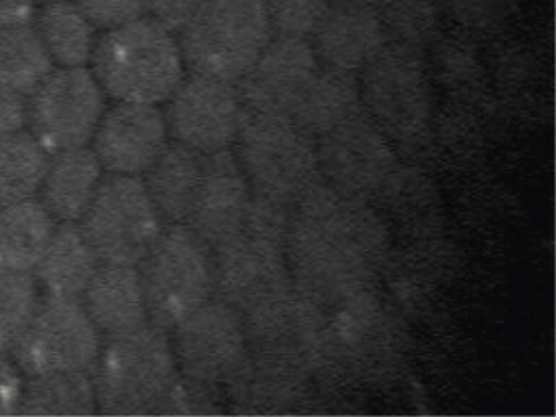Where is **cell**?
Masks as SVG:
<instances>
[{
	"mask_svg": "<svg viewBox=\"0 0 556 417\" xmlns=\"http://www.w3.org/2000/svg\"><path fill=\"white\" fill-rule=\"evenodd\" d=\"M35 28L51 61L60 67H83L92 59L96 25L76 2H48Z\"/></svg>",
	"mask_w": 556,
	"mask_h": 417,
	"instance_id": "29",
	"label": "cell"
},
{
	"mask_svg": "<svg viewBox=\"0 0 556 417\" xmlns=\"http://www.w3.org/2000/svg\"><path fill=\"white\" fill-rule=\"evenodd\" d=\"M321 181L351 198L372 201L399 178L395 143L361 113L315 140Z\"/></svg>",
	"mask_w": 556,
	"mask_h": 417,
	"instance_id": "12",
	"label": "cell"
},
{
	"mask_svg": "<svg viewBox=\"0 0 556 417\" xmlns=\"http://www.w3.org/2000/svg\"><path fill=\"white\" fill-rule=\"evenodd\" d=\"M364 114L399 146H416L431 130L432 77L425 54L387 45L357 75Z\"/></svg>",
	"mask_w": 556,
	"mask_h": 417,
	"instance_id": "8",
	"label": "cell"
},
{
	"mask_svg": "<svg viewBox=\"0 0 556 417\" xmlns=\"http://www.w3.org/2000/svg\"><path fill=\"white\" fill-rule=\"evenodd\" d=\"M103 176L105 169L90 147L53 153L38 199L58 224H79Z\"/></svg>",
	"mask_w": 556,
	"mask_h": 417,
	"instance_id": "23",
	"label": "cell"
},
{
	"mask_svg": "<svg viewBox=\"0 0 556 417\" xmlns=\"http://www.w3.org/2000/svg\"><path fill=\"white\" fill-rule=\"evenodd\" d=\"M89 16L90 22L102 28H113L142 16L146 0H74Z\"/></svg>",
	"mask_w": 556,
	"mask_h": 417,
	"instance_id": "36",
	"label": "cell"
},
{
	"mask_svg": "<svg viewBox=\"0 0 556 417\" xmlns=\"http://www.w3.org/2000/svg\"><path fill=\"white\" fill-rule=\"evenodd\" d=\"M376 9L389 45L425 54L444 35L439 0H383Z\"/></svg>",
	"mask_w": 556,
	"mask_h": 417,
	"instance_id": "32",
	"label": "cell"
},
{
	"mask_svg": "<svg viewBox=\"0 0 556 417\" xmlns=\"http://www.w3.org/2000/svg\"><path fill=\"white\" fill-rule=\"evenodd\" d=\"M243 328L255 367L308 380L327 368L324 306L295 289L243 313Z\"/></svg>",
	"mask_w": 556,
	"mask_h": 417,
	"instance_id": "6",
	"label": "cell"
},
{
	"mask_svg": "<svg viewBox=\"0 0 556 417\" xmlns=\"http://www.w3.org/2000/svg\"><path fill=\"white\" fill-rule=\"evenodd\" d=\"M230 150L252 195L265 201L294 207L321 179L315 140L291 121L243 111L239 136Z\"/></svg>",
	"mask_w": 556,
	"mask_h": 417,
	"instance_id": "5",
	"label": "cell"
},
{
	"mask_svg": "<svg viewBox=\"0 0 556 417\" xmlns=\"http://www.w3.org/2000/svg\"><path fill=\"white\" fill-rule=\"evenodd\" d=\"M207 156L168 140L161 155L142 173V185L165 225H185L190 217L206 173Z\"/></svg>",
	"mask_w": 556,
	"mask_h": 417,
	"instance_id": "21",
	"label": "cell"
},
{
	"mask_svg": "<svg viewBox=\"0 0 556 417\" xmlns=\"http://www.w3.org/2000/svg\"><path fill=\"white\" fill-rule=\"evenodd\" d=\"M25 375L8 354H0V416H14L21 407Z\"/></svg>",
	"mask_w": 556,
	"mask_h": 417,
	"instance_id": "37",
	"label": "cell"
},
{
	"mask_svg": "<svg viewBox=\"0 0 556 417\" xmlns=\"http://www.w3.org/2000/svg\"><path fill=\"white\" fill-rule=\"evenodd\" d=\"M34 20V0H0V31Z\"/></svg>",
	"mask_w": 556,
	"mask_h": 417,
	"instance_id": "40",
	"label": "cell"
},
{
	"mask_svg": "<svg viewBox=\"0 0 556 417\" xmlns=\"http://www.w3.org/2000/svg\"><path fill=\"white\" fill-rule=\"evenodd\" d=\"M168 140L167 123L159 104L116 101L106 106L89 147L105 173L142 176Z\"/></svg>",
	"mask_w": 556,
	"mask_h": 417,
	"instance_id": "18",
	"label": "cell"
},
{
	"mask_svg": "<svg viewBox=\"0 0 556 417\" xmlns=\"http://www.w3.org/2000/svg\"><path fill=\"white\" fill-rule=\"evenodd\" d=\"M99 266L79 224H58L34 276L43 296L80 300Z\"/></svg>",
	"mask_w": 556,
	"mask_h": 417,
	"instance_id": "24",
	"label": "cell"
},
{
	"mask_svg": "<svg viewBox=\"0 0 556 417\" xmlns=\"http://www.w3.org/2000/svg\"><path fill=\"white\" fill-rule=\"evenodd\" d=\"M327 367L372 370L395 355L396 329L370 290L354 293L327 306Z\"/></svg>",
	"mask_w": 556,
	"mask_h": 417,
	"instance_id": "17",
	"label": "cell"
},
{
	"mask_svg": "<svg viewBox=\"0 0 556 417\" xmlns=\"http://www.w3.org/2000/svg\"><path fill=\"white\" fill-rule=\"evenodd\" d=\"M178 33L188 72L233 85L275 36L263 0H204Z\"/></svg>",
	"mask_w": 556,
	"mask_h": 417,
	"instance_id": "4",
	"label": "cell"
},
{
	"mask_svg": "<svg viewBox=\"0 0 556 417\" xmlns=\"http://www.w3.org/2000/svg\"><path fill=\"white\" fill-rule=\"evenodd\" d=\"M337 3H356V5L379 7L383 0H331Z\"/></svg>",
	"mask_w": 556,
	"mask_h": 417,
	"instance_id": "41",
	"label": "cell"
},
{
	"mask_svg": "<svg viewBox=\"0 0 556 417\" xmlns=\"http://www.w3.org/2000/svg\"><path fill=\"white\" fill-rule=\"evenodd\" d=\"M213 299L247 313L285 295L292 287L285 241L242 228L211 248Z\"/></svg>",
	"mask_w": 556,
	"mask_h": 417,
	"instance_id": "14",
	"label": "cell"
},
{
	"mask_svg": "<svg viewBox=\"0 0 556 417\" xmlns=\"http://www.w3.org/2000/svg\"><path fill=\"white\" fill-rule=\"evenodd\" d=\"M168 336L178 374L198 383L227 387L249 365L243 315L220 300L194 309Z\"/></svg>",
	"mask_w": 556,
	"mask_h": 417,
	"instance_id": "13",
	"label": "cell"
},
{
	"mask_svg": "<svg viewBox=\"0 0 556 417\" xmlns=\"http://www.w3.org/2000/svg\"><path fill=\"white\" fill-rule=\"evenodd\" d=\"M165 103L170 140L206 155L232 149L243 116L236 85L190 72Z\"/></svg>",
	"mask_w": 556,
	"mask_h": 417,
	"instance_id": "15",
	"label": "cell"
},
{
	"mask_svg": "<svg viewBox=\"0 0 556 417\" xmlns=\"http://www.w3.org/2000/svg\"><path fill=\"white\" fill-rule=\"evenodd\" d=\"M174 33L152 16L106 29L90 59L105 94L125 103H165L187 75Z\"/></svg>",
	"mask_w": 556,
	"mask_h": 417,
	"instance_id": "2",
	"label": "cell"
},
{
	"mask_svg": "<svg viewBox=\"0 0 556 417\" xmlns=\"http://www.w3.org/2000/svg\"><path fill=\"white\" fill-rule=\"evenodd\" d=\"M99 413L92 374L25 377L22 416H90Z\"/></svg>",
	"mask_w": 556,
	"mask_h": 417,
	"instance_id": "28",
	"label": "cell"
},
{
	"mask_svg": "<svg viewBox=\"0 0 556 417\" xmlns=\"http://www.w3.org/2000/svg\"><path fill=\"white\" fill-rule=\"evenodd\" d=\"M273 35L307 39L331 0H263Z\"/></svg>",
	"mask_w": 556,
	"mask_h": 417,
	"instance_id": "35",
	"label": "cell"
},
{
	"mask_svg": "<svg viewBox=\"0 0 556 417\" xmlns=\"http://www.w3.org/2000/svg\"><path fill=\"white\" fill-rule=\"evenodd\" d=\"M102 341L80 300L43 296L11 357L25 377L92 374Z\"/></svg>",
	"mask_w": 556,
	"mask_h": 417,
	"instance_id": "10",
	"label": "cell"
},
{
	"mask_svg": "<svg viewBox=\"0 0 556 417\" xmlns=\"http://www.w3.org/2000/svg\"><path fill=\"white\" fill-rule=\"evenodd\" d=\"M43 300L34 273L0 269V354L11 355Z\"/></svg>",
	"mask_w": 556,
	"mask_h": 417,
	"instance_id": "33",
	"label": "cell"
},
{
	"mask_svg": "<svg viewBox=\"0 0 556 417\" xmlns=\"http://www.w3.org/2000/svg\"><path fill=\"white\" fill-rule=\"evenodd\" d=\"M522 0H439L444 26L478 41L500 35L519 13Z\"/></svg>",
	"mask_w": 556,
	"mask_h": 417,
	"instance_id": "34",
	"label": "cell"
},
{
	"mask_svg": "<svg viewBox=\"0 0 556 417\" xmlns=\"http://www.w3.org/2000/svg\"><path fill=\"white\" fill-rule=\"evenodd\" d=\"M56 227L38 198L0 208V269L34 273Z\"/></svg>",
	"mask_w": 556,
	"mask_h": 417,
	"instance_id": "26",
	"label": "cell"
},
{
	"mask_svg": "<svg viewBox=\"0 0 556 417\" xmlns=\"http://www.w3.org/2000/svg\"><path fill=\"white\" fill-rule=\"evenodd\" d=\"M138 273L149 323L167 332L214 295L211 248L185 225H164Z\"/></svg>",
	"mask_w": 556,
	"mask_h": 417,
	"instance_id": "7",
	"label": "cell"
},
{
	"mask_svg": "<svg viewBox=\"0 0 556 417\" xmlns=\"http://www.w3.org/2000/svg\"><path fill=\"white\" fill-rule=\"evenodd\" d=\"M50 156L28 130L0 139V208L38 198Z\"/></svg>",
	"mask_w": 556,
	"mask_h": 417,
	"instance_id": "31",
	"label": "cell"
},
{
	"mask_svg": "<svg viewBox=\"0 0 556 417\" xmlns=\"http://www.w3.org/2000/svg\"><path fill=\"white\" fill-rule=\"evenodd\" d=\"M27 108L28 132L53 155L90 146L106 110L105 91L86 65L53 68Z\"/></svg>",
	"mask_w": 556,
	"mask_h": 417,
	"instance_id": "11",
	"label": "cell"
},
{
	"mask_svg": "<svg viewBox=\"0 0 556 417\" xmlns=\"http://www.w3.org/2000/svg\"><path fill=\"white\" fill-rule=\"evenodd\" d=\"M204 0H146V10L172 31H178Z\"/></svg>",
	"mask_w": 556,
	"mask_h": 417,
	"instance_id": "39",
	"label": "cell"
},
{
	"mask_svg": "<svg viewBox=\"0 0 556 417\" xmlns=\"http://www.w3.org/2000/svg\"><path fill=\"white\" fill-rule=\"evenodd\" d=\"M80 302L103 338L149 325L138 267L100 264Z\"/></svg>",
	"mask_w": 556,
	"mask_h": 417,
	"instance_id": "22",
	"label": "cell"
},
{
	"mask_svg": "<svg viewBox=\"0 0 556 417\" xmlns=\"http://www.w3.org/2000/svg\"><path fill=\"white\" fill-rule=\"evenodd\" d=\"M321 67L359 75L387 42L376 7L331 2L308 36Z\"/></svg>",
	"mask_w": 556,
	"mask_h": 417,
	"instance_id": "19",
	"label": "cell"
},
{
	"mask_svg": "<svg viewBox=\"0 0 556 417\" xmlns=\"http://www.w3.org/2000/svg\"><path fill=\"white\" fill-rule=\"evenodd\" d=\"M141 176L105 173L79 220L100 264L138 267L164 228Z\"/></svg>",
	"mask_w": 556,
	"mask_h": 417,
	"instance_id": "9",
	"label": "cell"
},
{
	"mask_svg": "<svg viewBox=\"0 0 556 417\" xmlns=\"http://www.w3.org/2000/svg\"><path fill=\"white\" fill-rule=\"evenodd\" d=\"M51 61L37 28L12 26L0 31V88L30 97L38 85L51 74Z\"/></svg>",
	"mask_w": 556,
	"mask_h": 417,
	"instance_id": "30",
	"label": "cell"
},
{
	"mask_svg": "<svg viewBox=\"0 0 556 417\" xmlns=\"http://www.w3.org/2000/svg\"><path fill=\"white\" fill-rule=\"evenodd\" d=\"M389 250V228L372 205L321 179L292 208L285 237L292 287L324 308L370 289Z\"/></svg>",
	"mask_w": 556,
	"mask_h": 417,
	"instance_id": "1",
	"label": "cell"
},
{
	"mask_svg": "<svg viewBox=\"0 0 556 417\" xmlns=\"http://www.w3.org/2000/svg\"><path fill=\"white\" fill-rule=\"evenodd\" d=\"M27 97L0 88V139L27 130Z\"/></svg>",
	"mask_w": 556,
	"mask_h": 417,
	"instance_id": "38",
	"label": "cell"
},
{
	"mask_svg": "<svg viewBox=\"0 0 556 417\" xmlns=\"http://www.w3.org/2000/svg\"><path fill=\"white\" fill-rule=\"evenodd\" d=\"M361 113L364 111L357 75L320 67L304 100L292 114L291 123L305 136L317 140Z\"/></svg>",
	"mask_w": 556,
	"mask_h": 417,
	"instance_id": "25",
	"label": "cell"
},
{
	"mask_svg": "<svg viewBox=\"0 0 556 417\" xmlns=\"http://www.w3.org/2000/svg\"><path fill=\"white\" fill-rule=\"evenodd\" d=\"M233 406L240 414H295L312 404L308 378L289 377L255 367L249 362L245 370L227 384Z\"/></svg>",
	"mask_w": 556,
	"mask_h": 417,
	"instance_id": "27",
	"label": "cell"
},
{
	"mask_svg": "<svg viewBox=\"0 0 556 417\" xmlns=\"http://www.w3.org/2000/svg\"><path fill=\"white\" fill-rule=\"evenodd\" d=\"M320 67L308 39L273 36L252 68L236 84L243 111L291 121Z\"/></svg>",
	"mask_w": 556,
	"mask_h": 417,
	"instance_id": "16",
	"label": "cell"
},
{
	"mask_svg": "<svg viewBox=\"0 0 556 417\" xmlns=\"http://www.w3.org/2000/svg\"><path fill=\"white\" fill-rule=\"evenodd\" d=\"M170 336L149 325L106 336L92 371L99 413L112 416L157 414L177 380Z\"/></svg>",
	"mask_w": 556,
	"mask_h": 417,
	"instance_id": "3",
	"label": "cell"
},
{
	"mask_svg": "<svg viewBox=\"0 0 556 417\" xmlns=\"http://www.w3.org/2000/svg\"><path fill=\"white\" fill-rule=\"evenodd\" d=\"M34 2H53V0H34Z\"/></svg>",
	"mask_w": 556,
	"mask_h": 417,
	"instance_id": "42",
	"label": "cell"
},
{
	"mask_svg": "<svg viewBox=\"0 0 556 417\" xmlns=\"http://www.w3.org/2000/svg\"><path fill=\"white\" fill-rule=\"evenodd\" d=\"M252 191L232 150L207 156L206 173L185 227L213 248L245 224Z\"/></svg>",
	"mask_w": 556,
	"mask_h": 417,
	"instance_id": "20",
	"label": "cell"
}]
</instances>
